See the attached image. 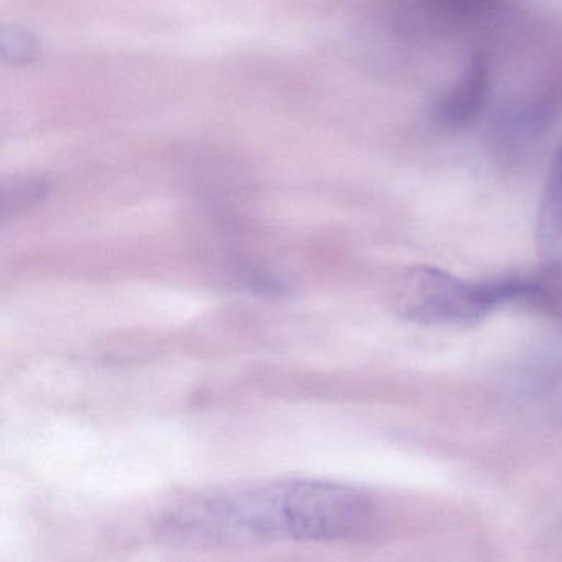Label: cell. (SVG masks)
<instances>
[{
	"label": "cell",
	"mask_w": 562,
	"mask_h": 562,
	"mask_svg": "<svg viewBox=\"0 0 562 562\" xmlns=\"http://www.w3.org/2000/svg\"><path fill=\"white\" fill-rule=\"evenodd\" d=\"M423 8L430 14L446 22H472L495 9L498 0H419Z\"/></svg>",
	"instance_id": "obj_5"
},
{
	"label": "cell",
	"mask_w": 562,
	"mask_h": 562,
	"mask_svg": "<svg viewBox=\"0 0 562 562\" xmlns=\"http://www.w3.org/2000/svg\"><path fill=\"white\" fill-rule=\"evenodd\" d=\"M373 512L353 486L291 480L192 499L167 513L160 531L205 546L335 541L360 535Z\"/></svg>",
	"instance_id": "obj_1"
},
{
	"label": "cell",
	"mask_w": 562,
	"mask_h": 562,
	"mask_svg": "<svg viewBox=\"0 0 562 562\" xmlns=\"http://www.w3.org/2000/svg\"><path fill=\"white\" fill-rule=\"evenodd\" d=\"M492 90V60L488 55L473 54L456 83L443 91L432 106L434 124L446 133H459L472 126L488 103Z\"/></svg>",
	"instance_id": "obj_3"
},
{
	"label": "cell",
	"mask_w": 562,
	"mask_h": 562,
	"mask_svg": "<svg viewBox=\"0 0 562 562\" xmlns=\"http://www.w3.org/2000/svg\"><path fill=\"white\" fill-rule=\"evenodd\" d=\"M536 289L519 279L469 282L432 266H414L397 284L394 308L416 324L472 325L506 302L535 294Z\"/></svg>",
	"instance_id": "obj_2"
},
{
	"label": "cell",
	"mask_w": 562,
	"mask_h": 562,
	"mask_svg": "<svg viewBox=\"0 0 562 562\" xmlns=\"http://www.w3.org/2000/svg\"><path fill=\"white\" fill-rule=\"evenodd\" d=\"M536 236L542 261L552 268L562 269V146L555 154L546 183Z\"/></svg>",
	"instance_id": "obj_4"
}]
</instances>
